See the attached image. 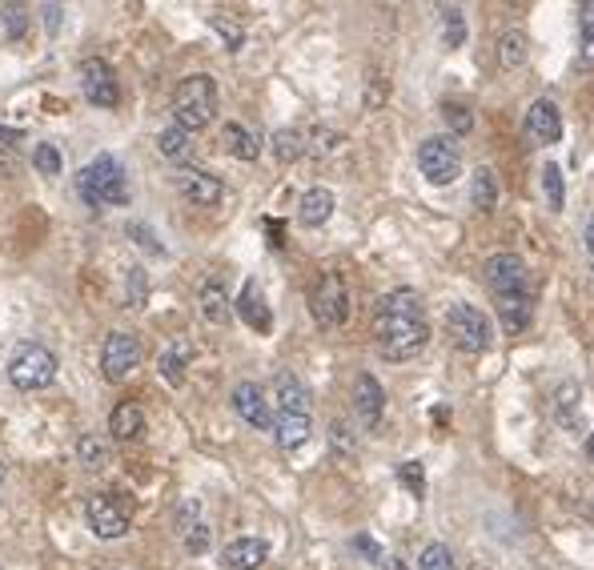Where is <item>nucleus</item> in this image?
<instances>
[{
	"instance_id": "nucleus-7",
	"label": "nucleus",
	"mask_w": 594,
	"mask_h": 570,
	"mask_svg": "<svg viewBox=\"0 0 594 570\" xmlns=\"http://www.w3.org/2000/svg\"><path fill=\"white\" fill-rule=\"evenodd\" d=\"M85 518H89V530L97 538H105V542L125 538L129 534V522H133V498H125L117 490H101V494L89 498Z\"/></svg>"
},
{
	"instance_id": "nucleus-27",
	"label": "nucleus",
	"mask_w": 594,
	"mask_h": 570,
	"mask_svg": "<svg viewBox=\"0 0 594 570\" xmlns=\"http://www.w3.org/2000/svg\"><path fill=\"white\" fill-rule=\"evenodd\" d=\"M302 153H306V137L297 133V129H277V133H273V157H277L281 165L297 161Z\"/></svg>"
},
{
	"instance_id": "nucleus-33",
	"label": "nucleus",
	"mask_w": 594,
	"mask_h": 570,
	"mask_svg": "<svg viewBox=\"0 0 594 570\" xmlns=\"http://www.w3.org/2000/svg\"><path fill=\"white\" fill-rule=\"evenodd\" d=\"M442 117H446V125H450L454 137H466V133L474 129V113H470V105H462V101H446V105H442Z\"/></svg>"
},
{
	"instance_id": "nucleus-48",
	"label": "nucleus",
	"mask_w": 594,
	"mask_h": 570,
	"mask_svg": "<svg viewBox=\"0 0 594 570\" xmlns=\"http://www.w3.org/2000/svg\"><path fill=\"white\" fill-rule=\"evenodd\" d=\"M390 570H410V566L406 562H390Z\"/></svg>"
},
{
	"instance_id": "nucleus-9",
	"label": "nucleus",
	"mask_w": 594,
	"mask_h": 570,
	"mask_svg": "<svg viewBox=\"0 0 594 570\" xmlns=\"http://www.w3.org/2000/svg\"><path fill=\"white\" fill-rule=\"evenodd\" d=\"M418 169L430 185H454L462 173V149L454 137H426L418 145Z\"/></svg>"
},
{
	"instance_id": "nucleus-24",
	"label": "nucleus",
	"mask_w": 594,
	"mask_h": 570,
	"mask_svg": "<svg viewBox=\"0 0 594 570\" xmlns=\"http://www.w3.org/2000/svg\"><path fill=\"white\" fill-rule=\"evenodd\" d=\"M221 141H225V149H229L237 161H257V153H261V141H257L241 121H229V125L221 129Z\"/></svg>"
},
{
	"instance_id": "nucleus-18",
	"label": "nucleus",
	"mask_w": 594,
	"mask_h": 570,
	"mask_svg": "<svg viewBox=\"0 0 594 570\" xmlns=\"http://www.w3.org/2000/svg\"><path fill=\"white\" fill-rule=\"evenodd\" d=\"M273 402H277L281 414H310V390H306L302 378L289 374V370H281L273 378Z\"/></svg>"
},
{
	"instance_id": "nucleus-20",
	"label": "nucleus",
	"mask_w": 594,
	"mask_h": 570,
	"mask_svg": "<svg viewBox=\"0 0 594 570\" xmlns=\"http://www.w3.org/2000/svg\"><path fill=\"white\" fill-rule=\"evenodd\" d=\"M197 310H201L205 322H213V326H229V318H233V302H229V294H225V285H221V281H201V290H197Z\"/></svg>"
},
{
	"instance_id": "nucleus-15",
	"label": "nucleus",
	"mask_w": 594,
	"mask_h": 570,
	"mask_svg": "<svg viewBox=\"0 0 594 570\" xmlns=\"http://www.w3.org/2000/svg\"><path fill=\"white\" fill-rule=\"evenodd\" d=\"M526 133L534 145H558L562 141V113L554 101H534L530 113H526Z\"/></svg>"
},
{
	"instance_id": "nucleus-19",
	"label": "nucleus",
	"mask_w": 594,
	"mask_h": 570,
	"mask_svg": "<svg viewBox=\"0 0 594 570\" xmlns=\"http://www.w3.org/2000/svg\"><path fill=\"white\" fill-rule=\"evenodd\" d=\"M334 205H338L334 189L314 185V189L302 193V205H297V221H302L306 229H318V225H326V221L334 217Z\"/></svg>"
},
{
	"instance_id": "nucleus-13",
	"label": "nucleus",
	"mask_w": 594,
	"mask_h": 570,
	"mask_svg": "<svg viewBox=\"0 0 594 570\" xmlns=\"http://www.w3.org/2000/svg\"><path fill=\"white\" fill-rule=\"evenodd\" d=\"M233 410L241 414V422H249L253 430H273V410H269V398L257 382H241L233 386Z\"/></svg>"
},
{
	"instance_id": "nucleus-38",
	"label": "nucleus",
	"mask_w": 594,
	"mask_h": 570,
	"mask_svg": "<svg viewBox=\"0 0 594 570\" xmlns=\"http://www.w3.org/2000/svg\"><path fill=\"white\" fill-rule=\"evenodd\" d=\"M398 482H402L414 498H422V494H426V470H422V462H402V466H398Z\"/></svg>"
},
{
	"instance_id": "nucleus-35",
	"label": "nucleus",
	"mask_w": 594,
	"mask_h": 570,
	"mask_svg": "<svg viewBox=\"0 0 594 570\" xmlns=\"http://www.w3.org/2000/svg\"><path fill=\"white\" fill-rule=\"evenodd\" d=\"M0 21H5V37L9 41H21L25 29H29V9L25 5H5V9H0Z\"/></svg>"
},
{
	"instance_id": "nucleus-14",
	"label": "nucleus",
	"mask_w": 594,
	"mask_h": 570,
	"mask_svg": "<svg viewBox=\"0 0 594 570\" xmlns=\"http://www.w3.org/2000/svg\"><path fill=\"white\" fill-rule=\"evenodd\" d=\"M177 189H181V197L189 205H201V209H213L225 197V185L213 173H205V169H181L177 173Z\"/></svg>"
},
{
	"instance_id": "nucleus-17",
	"label": "nucleus",
	"mask_w": 594,
	"mask_h": 570,
	"mask_svg": "<svg viewBox=\"0 0 594 570\" xmlns=\"http://www.w3.org/2000/svg\"><path fill=\"white\" fill-rule=\"evenodd\" d=\"M269 558V542L265 538H233L221 550V566L225 570H261Z\"/></svg>"
},
{
	"instance_id": "nucleus-4",
	"label": "nucleus",
	"mask_w": 594,
	"mask_h": 570,
	"mask_svg": "<svg viewBox=\"0 0 594 570\" xmlns=\"http://www.w3.org/2000/svg\"><path fill=\"white\" fill-rule=\"evenodd\" d=\"M217 117V81L209 73H193L173 89V125L197 133Z\"/></svg>"
},
{
	"instance_id": "nucleus-30",
	"label": "nucleus",
	"mask_w": 594,
	"mask_h": 570,
	"mask_svg": "<svg viewBox=\"0 0 594 570\" xmlns=\"http://www.w3.org/2000/svg\"><path fill=\"white\" fill-rule=\"evenodd\" d=\"M542 189H546L550 209H562V205H566V181H562V169H558L554 161L542 165Z\"/></svg>"
},
{
	"instance_id": "nucleus-3",
	"label": "nucleus",
	"mask_w": 594,
	"mask_h": 570,
	"mask_svg": "<svg viewBox=\"0 0 594 570\" xmlns=\"http://www.w3.org/2000/svg\"><path fill=\"white\" fill-rule=\"evenodd\" d=\"M77 193L93 209H113L129 205V173L113 153H97L81 173H77Z\"/></svg>"
},
{
	"instance_id": "nucleus-29",
	"label": "nucleus",
	"mask_w": 594,
	"mask_h": 570,
	"mask_svg": "<svg viewBox=\"0 0 594 570\" xmlns=\"http://www.w3.org/2000/svg\"><path fill=\"white\" fill-rule=\"evenodd\" d=\"M185 362H189V346H185V342H181V346H169V350L161 354V374H165L169 386H181V382H185Z\"/></svg>"
},
{
	"instance_id": "nucleus-25",
	"label": "nucleus",
	"mask_w": 594,
	"mask_h": 570,
	"mask_svg": "<svg viewBox=\"0 0 594 570\" xmlns=\"http://www.w3.org/2000/svg\"><path fill=\"white\" fill-rule=\"evenodd\" d=\"M157 153L165 157V161H185L189 153H193V133H185L181 125H169V129H161L157 133Z\"/></svg>"
},
{
	"instance_id": "nucleus-32",
	"label": "nucleus",
	"mask_w": 594,
	"mask_h": 570,
	"mask_svg": "<svg viewBox=\"0 0 594 570\" xmlns=\"http://www.w3.org/2000/svg\"><path fill=\"white\" fill-rule=\"evenodd\" d=\"M578 41H582V61L594 65V0L578 9Z\"/></svg>"
},
{
	"instance_id": "nucleus-34",
	"label": "nucleus",
	"mask_w": 594,
	"mask_h": 570,
	"mask_svg": "<svg viewBox=\"0 0 594 570\" xmlns=\"http://www.w3.org/2000/svg\"><path fill=\"white\" fill-rule=\"evenodd\" d=\"M418 570H454V554L442 542H426L418 554Z\"/></svg>"
},
{
	"instance_id": "nucleus-37",
	"label": "nucleus",
	"mask_w": 594,
	"mask_h": 570,
	"mask_svg": "<svg viewBox=\"0 0 594 570\" xmlns=\"http://www.w3.org/2000/svg\"><path fill=\"white\" fill-rule=\"evenodd\" d=\"M33 165H37V169H41L45 177H57L65 161H61V153H57V145H49V141H41V145L33 149Z\"/></svg>"
},
{
	"instance_id": "nucleus-36",
	"label": "nucleus",
	"mask_w": 594,
	"mask_h": 570,
	"mask_svg": "<svg viewBox=\"0 0 594 570\" xmlns=\"http://www.w3.org/2000/svg\"><path fill=\"white\" fill-rule=\"evenodd\" d=\"M310 137H314V141H306V149H314L318 157H330V153H338V145H342V133L330 129V125H318Z\"/></svg>"
},
{
	"instance_id": "nucleus-44",
	"label": "nucleus",
	"mask_w": 594,
	"mask_h": 570,
	"mask_svg": "<svg viewBox=\"0 0 594 570\" xmlns=\"http://www.w3.org/2000/svg\"><path fill=\"white\" fill-rule=\"evenodd\" d=\"M129 277H133V294H129V306H145V273H141V269H133Z\"/></svg>"
},
{
	"instance_id": "nucleus-39",
	"label": "nucleus",
	"mask_w": 594,
	"mask_h": 570,
	"mask_svg": "<svg viewBox=\"0 0 594 570\" xmlns=\"http://www.w3.org/2000/svg\"><path fill=\"white\" fill-rule=\"evenodd\" d=\"M209 25H213V33H217V37L225 41V49H229V53H237V49L245 45V33H241V29L233 25V21H225V17H213Z\"/></svg>"
},
{
	"instance_id": "nucleus-42",
	"label": "nucleus",
	"mask_w": 594,
	"mask_h": 570,
	"mask_svg": "<svg viewBox=\"0 0 594 570\" xmlns=\"http://www.w3.org/2000/svg\"><path fill=\"white\" fill-rule=\"evenodd\" d=\"M330 438H334V446H338V450L354 454V438H350V426H346V422H334V426H330Z\"/></svg>"
},
{
	"instance_id": "nucleus-5",
	"label": "nucleus",
	"mask_w": 594,
	"mask_h": 570,
	"mask_svg": "<svg viewBox=\"0 0 594 570\" xmlns=\"http://www.w3.org/2000/svg\"><path fill=\"white\" fill-rule=\"evenodd\" d=\"M446 334H450V342H454L462 354H482V350H490V342H494V322H490L478 306L454 302V306L446 310Z\"/></svg>"
},
{
	"instance_id": "nucleus-45",
	"label": "nucleus",
	"mask_w": 594,
	"mask_h": 570,
	"mask_svg": "<svg viewBox=\"0 0 594 570\" xmlns=\"http://www.w3.org/2000/svg\"><path fill=\"white\" fill-rule=\"evenodd\" d=\"M45 21H49V33H57V25H61V9L49 5V9H45Z\"/></svg>"
},
{
	"instance_id": "nucleus-41",
	"label": "nucleus",
	"mask_w": 594,
	"mask_h": 570,
	"mask_svg": "<svg viewBox=\"0 0 594 570\" xmlns=\"http://www.w3.org/2000/svg\"><path fill=\"white\" fill-rule=\"evenodd\" d=\"M129 237H133L141 249H149V253H165V249H161V241H153V233H149V225H145V221H133V225H129Z\"/></svg>"
},
{
	"instance_id": "nucleus-10",
	"label": "nucleus",
	"mask_w": 594,
	"mask_h": 570,
	"mask_svg": "<svg viewBox=\"0 0 594 570\" xmlns=\"http://www.w3.org/2000/svg\"><path fill=\"white\" fill-rule=\"evenodd\" d=\"M141 362H145V346H141L137 334H125V330L105 334V346H101V374H105L113 386H121Z\"/></svg>"
},
{
	"instance_id": "nucleus-47",
	"label": "nucleus",
	"mask_w": 594,
	"mask_h": 570,
	"mask_svg": "<svg viewBox=\"0 0 594 570\" xmlns=\"http://www.w3.org/2000/svg\"><path fill=\"white\" fill-rule=\"evenodd\" d=\"M586 458H590V462H594V434H590V438H586Z\"/></svg>"
},
{
	"instance_id": "nucleus-31",
	"label": "nucleus",
	"mask_w": 594,
	"mask_h": 570,
	"mask_svg": "<svg viewBox=\"0 0 594 570\" xmlns=\"http://www.w3.org/2000/svg\"><path fill=\"white\" fill-rule=\"evenodd\" d=\"M77 458H81L89 470H101V466L109 462V446H105L97 434H81V442H77Z\"/></svg>"
},
{
	"instance_id": "nucleus-23",
	"label": "nucleus",
	"mask_w": 594,
	"mask_h": 570,
	"mask_svg": "<svg viewBox=\"0 0 594 570\" xmlns=\"http://www.w3.org/2000/svg\"><path fill=\"white\" fill-rule=\"evenodd\" d=\"M470 201L478 213H494L498 209V173L490 165H478L470 177Z\"/></svg>"
},
{
	"instance_id": "nucleus-43",
	"label": "nucleus",
	"mask_w": 594,
	"mask_h": 570,
	"mask_svg": "<svg viewBox=\"0 0 594 570\" xmlns=\"http://www.w3.org/2000/svg\"><path fill=\"white\" fill-rule=\"evenodd\" d=\"M354 546H358V550H362L370 562H378V558H382V546H378L370 534H358V538H354Z\"/></svg>"
},
{
	"instance_id": "nucleus-16",
	"label": "nucleus",
	"mask_w": 594,
	"mask_h": 570,
	"mask_svg": "<svg viewBox=\"0 0 594 570\" xmlns=\"http://www.w3.org/2000/svg\"><path fill=\"white\" fill-rule=\"evenodd\" d=\"M237 306V314H241V322L249 326V330H257V334H269L273 330V314H269V302H265V294H261V285L249 277L245 285H241V298L233 302Z\"/></svg>"
},
{
	"instance_id": "nucleus-2",
	"label": "nucleus",
	"mask_w": 594,
	"mask_h": 570,
	"mask_svg": "<svg viewBox=\"0 0 594 570\" xmlns=\"http://www.w3.org/2000/svg\"><path fill=\"white\" fill-rule=\"evenodd\" d=\"M482 273H486L490 294L498 298L502 330H506V334H522V330L530 326V310H534L526 261H522L518 253H494V257H486Z\"/></svg>"
},
{
	"instance_id": "nucleus-40",
	"label": "nucleus",
	"mask_w": 594,
	"mask_h": 570,
	"mask_svg": "<svg viewBox=\"0 0 594 570\" xmlns=\"http://www.w3.org/2000/svg\"><path fill=\"white\" fill-rule=\"evenodd\" d=\"M185 550H189V554H205V550H209V526H205V522L185 526Z\"/></svg>"
},
{
	"instance_id": "nucleus-22",
	"label": "nucleus",
	"mask_w": 594,
	"mask_h": 570,
	"mask_svg": "<svg viewBox=\"0 0 594 570\" xmlns=\"http://www.w3.org/2000/svg\"><path fill=\"white\" fill-rule=\"evenodd\" d=\"M109 434L117 442H137L145 434V410L137 402H121L113 414H109Z\"/></svg>"
},
{
	"instance_id": "nucleus-49",
	"label": "nucleus",
	"mask_w": 594,
	"mask_h": 570,
	"mask_svg": "<svg viewBox=\"0 0 594 570\" xmlns=\"http://www.w3.org/2000/svg\"><path fill=\"white\" fill-rule=\"evenodd\" d=\"M0 486H5V466H0Z\"/></svg>"
},
{
	"instance_id": "nucleus-1",
	"label": "nucleus",
	"mask_w": 594,
	"mask_h": 570,
	"mask_svg": "<svg viewBox=\"0 0 594 570\" xmlns=\"http://www.w3.org/2000/svg\"><path fill=\"white\" fill-rule=\"evenodd\" d=\"M374 342L390 362H410L430 342V322L418 290H390L374 310Z\"/></svg>"
},
{
	"instance_id": "nucleus-12",
	"label": "nucleus",
	"mask_w": 594,
	"mask_h": 570,
	"mask_svg": "<svg viewBox=\"0 0 594 570\" xmlns=\"http://www.w3.org/2000/svg\"><path fill=\"white\" fill-rule=\"evenodd\" d=\"M354 414H358L362 430H378L382 426V414H386V390L366 370L354 378Z\"/></svg>"
},
{
	"instance_id": "nucleus-46",
	"label": "nucleus",
	"mask_w": 594,
	"mask_h": 570,
	"mask_svg": "<svg viewBox=\"0 0 594 570\" xmlns=\"http://www.w3.org/2000/svg\"><path fill=\"white\" fill-rule=\"evenodd\" d=\"M586 245H590V253H594V217H590V225H586Z\"/></svg>"
},
{
	"instance_id": "nucleus-6",
	"label": "nucleus",
	"mask_w": 594,
	"mask_h": 570,
	"mask_svg": "<svg viewBox=\"0 0 594 570\" xmlns=\"http://www.w3.org/2000/svg\"><path fill=\"white\" fill-rule=\"evenodd\" d=\"M9 382L21 390V394H33V390H45L57 382V354L49 346H21L9 362Z\"/></svg>"
},
{
	"instance_id": "nucleus-28",
	"label": "nucleus",
	"mask_w": 594,
	"mask_h": 570,
	"mask_svg": "<svg viewBox=\"0 0 594 570\" xmlns=\"http://www.w3.org/2000/svg\"><path fill=\"white\" fill-rule=\"evenodd\" d=\"M442 37L450 49H462L466 45V13L458 5H446L442 9Z\"/></svg>"
},
{
	"instance_id": "nucleus-26",
	"label": "nucleus",
	"mask_w": 594,
	"mask_h": 570,
	"mask_svg": "<svg viewBox=\"0 0 594 570\" xmlns=\"http://www.w3.org/2000/svg\"><path fill=\"white\" fill-rule=\"evenodd\" d=\"M526 57H530V41H526V33L510 29V33L498 37V65H502V69H522Z\"/></svg>"
},
{
	"instance_id": "nucleus-11",
	"label": "nucleus",
	"mask_w": 594,
	"mask_h": 570,
	"mask_svg": "<svg viewBox=\"0 0 594 570\" xmlns=\"http://www.w3.org/2000/svg\"><path fill=\"white\" fill-rule=\"evenodd\" d=\"M81 93H85V101L97 105V109H117V105H121V85H117L113 65L101 61V57L81 61Z\"/></svg>"
},
{
	"instance_id": "nucleus-8",
	"label": "nucleus",
	"mask_w": 594,
	"mask_h": 570,
	"mask_svg": "<svg viewBox=\"0 0 594 570\" xmlns=\"http://www.w3.org/2000/svg\"><path fill=\"white\" fill-rule=\"evenodd\" d=\"M310 310L318 318V326L326 330H338L350 322V290H346V281L342 273H322L318 285H314V294H310Z\"/></svg>"
},
{
	"instance_id": "nucleus-21",
	"label": "nucleus",
	"mask_w": 594,
	"mask_h": 570,
	"mask_svg": "<svg viewBox=\"0 0 594 570\" xmlns=\"http://www.w3.org/2000/svg\"><path fill=\"white\" fill-rule=\"evenodd\" d=\"M310 434H314L310 414H277L273 418V438L281 450H297L302 442H310Z\"/></svg>"
}]
</instances>
